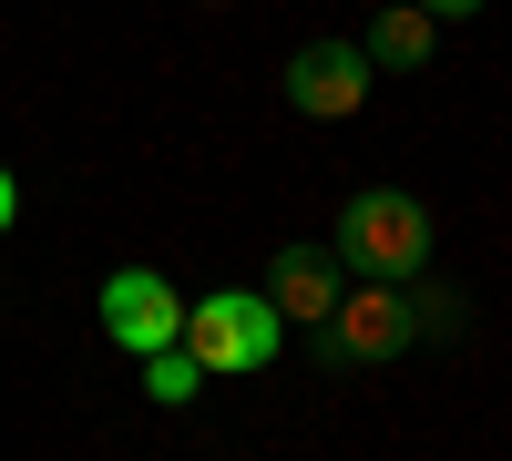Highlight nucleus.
Here are the masks:
<instances>
[{"label": "nucleus", "instance_id": "obj_1", "mask_svg": "<svg viewBox=\"0 0 512 461\" xmlns=\"http://www.w3.org/2000/svg\"><path fill=\"white\" fill-rule=\"evenodd\" d=\"M431 205L420 195H400V185H359L349 205H338V257L349 267H369V277H390V287H410V277H431Z\"/></svg>", "mask_w": 512, "mask_h": 461}, {"label": "nucleus", "instance_id": "obj_2", "mask_svg": "<svg viewBox=\"0 0 512 461\" xmlns=\"http://www.w3.org/2000/svg\"><path fill=\"white\" fill-rule=\"evenodd\" d=\"M287 339V318L267 308V287H216V298H195L185 308V359L205 369V380H236V369H267Z\"/></svg>", "mask_w": 512, "mask_h": 461}, {"label": "nucleus", "instance_id": "obj_3", "mask_svg": "<svg viewBox=\"0 0 512 461\" xmlns=\"http://www.w3.org/2000/svg\"><path fill=\"white\" fill-rule=\"evenodd\" d=\"M410 339H420V328H410V287H390V277L349 287V298L318 318V359H338V369H359V359H400Z\"/></svg>", "mask_w": 512, "mask_h": 461}, {"label": "nucleus", "instance_id": "obj_4", "mask_svg": "<svg viewBox=\"0 0 512 461\" xmlns=\"http://www.w3.org/2000/svg\"><path fill=\"white\" fill-rule=\"evenodd\" d=\"M103 339L134 349V359L175 349V339H185V298H175V277H164V267H113V277H103Z\"/></svg>", "mask_w": 512, "mask_h": 461}, {"label": "nucleus", "instance_id": "obj_5", "mask_svg": "<svg viewBox=\"0 0 512 461\" xmlns=\"http://www.w3.org/2000/svg\"><path fill=\"white\" fill-rule=\"evenodd\" d=\"M359 103H369V52H359V41H308V52L287 62V113L349 123Z\"/></svg>", "mask_w": 512, "mask_h": 461}, {"label": "nucleus", "instance_id": "obj_6", "mask_svg": "<svg viewBox=\"0 0 512 461\" xmlns=\"http://www.w3.org/2000/svg\"><path fill=\"white\" fill-rule=\"evenodd\" d=\"M267 308L277 318H328L338 308V267L318 257V246H287V257L267 267Z\"/></svg>", "mask_w": 512, "mask_h": 461}, {"label": "nucleus", "instance_id": "obj_7", "mask_svg": "<svg viewBox=\"0 0 512 461\" xmlns=\"http://www.w3.org/2000/svg\"><path fill=\"white\" fill-rule=\"evenodd\" d=\"M431 41H441V21L420 11V0H390V11L369 21L359 52H369V72H420V62H431Z\"/></svg>", "mask_w": 512, "mask_h": 461}, {"label": "nucleus", "instance_id": "obj_8", "mask_svg": "<svg viewBox=\"0 0 512 461\" xmlns=\"http://www.w3.org/2000/svg\"><path fill=\"white\" fill-rule=\"evenodd\" d=\"M410 328H420V339H461V328H472V298H461V287L410 277Z\"/></svg>", "mask_w": 512, "mask_h": 461}, {"label": "nucleus", "instance_id": "obj_9", "mask_svg": "<svg viewBox=\"0 0 512 461\" xmlns=\"http://www.w3.org/2000/svg\"><path fill=\"white\" fill-rule=\"evenodd\" d=\"M144 390H154V400H164V410H185V400H195V390H205V369H195V359H185V349H154V359H144Z\"/></svg>", "mask_w": 512, "mask_h": 461}, {"label": "nucleus", "instance_id": "obj_10", "mask_svg": "<svg viewBox=\"0 0 512 461\" xmlns=\"http://www.w3.org/2000/svg\"><path fill=\"white\" fill-rule=\"evenodd\" d=\"M11 226H21V175L0 164V236H11Z\"/></svg>", "mask_w": 512, "mask_h": 461}, {"label": "nucleus", "instance_id": "obj_11", "mask_svg": "<svg viewBox=\"0 0 512 461\" xmlns=\"http://www.w3.org/2000/svg\"><path fill=\"white\" fill-rule=\"evenodd\" d=\"M420 11H431V21H472L482 0H420Z\"/></svg>", "mask_w": 512, "mask_h": 461}]
</instances>
